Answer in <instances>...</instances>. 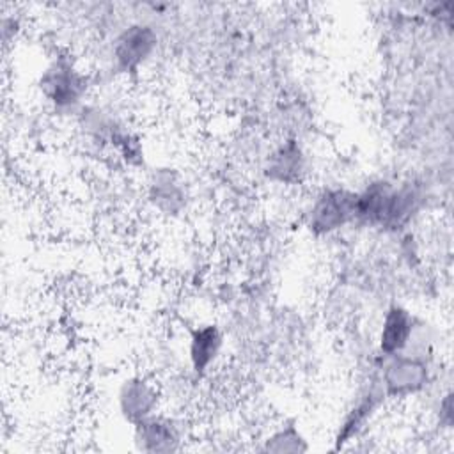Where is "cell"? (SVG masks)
Instances as JSON below:
<instances>
[{"label":"cell","instance_id":"obj_9","mask_svg":"<svg viewBox=\"0 0 454 454\" xmlns=\"http://www.w3.org/2000/svg\"><path fill=\"white\" fill-rule=\"evenodd\" d=\"M385 395L381 392V387L378 383V378L365 388V392L349 406V410L344 413L342 420L337 426V431L333 434V449L340 450L349 442L360 436V433L365 429L369 420L376 415L378 408L383 404Z\"/></svg>","mask_w":454,"mask_h":454},{"label":"cell","instance_id":"obj_15","mask_svg":"<svg viewBox=\"0 0 454 454\" xmlns=\"http://www.w3.org/2000/svg\"><path fill=\"white\" fill-rule=\"evenodd\" d=\"M438 417H440V426L450 429L454 422V413H452V392H447L440 399V408H438Z\"/></svg>","mask_w":454,"mask_h":454},{"label":"cell","instance_id":"obj_3","mask_svg":"<svg viewBox=\"0 0 454 454\" xmlns=\"http://www.w3.org/2000/svg\"><path fill=\"white\" fill-rule=\"evenodd\" d=\"M355 195L348 188H325L310 202L305 227L314 236L333 234L355 222Z\"/></svg>","mask_w":454,"mask_h":454},{"label":"cell","instance_id":"obj_14","mask_svg":"<svg viewBox=\"0 0 454 454\" xmlns=\"http://www.w3.org/2000/svg\"><path fill=\"white\" fill-rule=\"evenodd\" d=\"M262 450L275 454L307 452L309 442L296 422L286 420L262 440Z\"/></svg>","mask_w":454,"mask_h":454},{"label":"cell","instance_id":"obj_6","mask_svg":"<svg viewBox=\"0 0 454 454\" xmlns=\"http://www.w3.org/2000/svg\"><path fill=\"white\" fill-rule=\"evenodd\" d=\"M184 443L183 426L170 417L154 413L133 426V445L145 454H168L181 450Z\"/></svg>","mask_w":454,"mask_h":454},{"label":"cell","instance_id":"obj_13","mask_svg":"<svg viewBox=\"0 0 454 454\" xmlns=\"http://www.w3.org/2000/svg\"><path fill=\"white\" fill-rule=\"evenodd\" d=\"M149 199L160 211L167 215H176L184 206V188L181 186L174 172L160 170L151 181Z\"/></svg>","mask_w":454,"mask_h":454},{"label":"cell","instance_id":"obj_10","mask_svg":"<svg viewBox=\"0 0 454 454\" xmlns=\"http://www.w3.org/2000/svg\"><path fill=\"white\" fill-rule=\"evenodd\" d=\"M394 186L387 179H374L367 183L355 195V222L362 227H381L385 225Z\"/></svg>","mask_w":454,"mask_h":454},{"label":"cell","instance_id":"obj_1","mask_svg":"<svg viewBox=\"0 0 454 454\" xmlns=\"http://www.w3.org/2000/svg\"><path fill=\"white\" fill-rule=\"evenodd\" d=\"M378 383L385 399H404L426 390L431 381V358L404 351L394 356L381 358Z\"/></svg>","mask_w":454,"mask_h":454},{"label":"cell","instance_id":"obj_5","mask_svg":"<svg viewBox=\"0 0 454 454\" xmlns=\"http://www.w3.org/2000/svg\"><path fill=\"white\" fill-rule=\"evenodd\" d=\"M117 411L129 426H137L158 413L160 390L153 380L142 374H131L119 383L115 394Z\"/></svg>","mask_w":454,"mask_h":454},{"label":"cell","instance_id":"obj_4","mask_svg":"<svg viewBox=\"0 0 454 454\" xmlns=\"http://www.w3.org/2000/svg\"><path fill=\"white\" fill-rule=\"evenodd\" d=\"M160 37L149 23L128 25L112 44V62L117 73L133 74L154 55Z\"/></svg>","mask_w":454,"mask_h":454},{"label":"cell","instance_id":"obj_12","mask_svg":"<svg viewBox=\"0 0 454 454\" xmlns=\"http://www.w3.org/2000/svg\"><path fill=\"white\" fill-rule=\"evenodd\" d=\"M424 206V193L417 184H401L394 186L387 220L383 229L397 231L406 227L422 209Z\"/></svg>","mask_w":454,"mask_h":454},{"label":"cell","instance_id":"obj_7","mask_svg":"<svg viewBox=\"0 0 454 454\" xmlns=\"http://www.w3.org/2000/svg\"><path fill=\"white\" fill-rule=\"evenodd\" d=\"M419 319L413 312L399 303L390 305L380 323L376 344L381 358L404 353L410 348Z\"/></svg>","mask_w":454,"mask_h":454},{"label":"cell","instance_id":"obj_2","mask_svg":"<svg viewBox=\"0 0 454 454\" xmlns=\"http://www.w3.org/2000/svg\"><path fill=\"white\" fill-rule=\"evenodd\" d=\"M39 87L53 110L69 114L82 106L89 82L83 71L69 57H55L43 71Z\"/></svg>","mask_w":454,"mask_h":454},{"label":"cell","instance_id":"obj_8","mask_svg":"<svg viewBox=\"0 0 454 454\" xmlns=\"http://www.w3.org/2000/svg\"><path fill=\"white\" fill-rule=\"evenodd\" d=\"M264 176L268 181L293 186L305 179L307 176V156L301 144L296 138L282 140L266 158Z\"/></svg>","mask_w":454,"mask_h":454},{"label":"cell","instance_id":"obj_11","mask_svg":"<svg viewBox=\"0 0 454 454\" xmlns=\"http://www.w3.org/2000/svg\"><path fill=\"white\" fill-rule=\"evenodd\" d=\"M223 344V332L215 323H202L190 332L188 360L195 376H204L216 364Z\"/></svg>","mask_w":454,"mask_h":454}]
</instances>
